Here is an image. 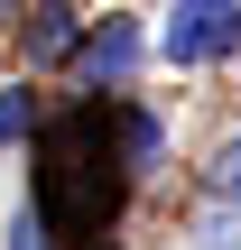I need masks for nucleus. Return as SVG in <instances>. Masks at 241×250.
<instances>
[{
    "label": "nucleus",
    "mask_w": 241,
    "mask_h": 250,
    "mask_svg": "<svg viewBox=\"0 0 241 250\" xmlns=\"http://www.w3.org/2000/svg\"><path fill=\"white\" fill-rule=\"evenodd\" d=\"M204 186H214V204H223V213H241V148L214 158V176H204Z\"/></svg>",
    "instance_id": "4"
},
{
    "label": "nucleus",
    "mask_w": 241,
    "mask_h": 250,
    "mask_svg": "<svg viewBox=\"0 0 241 250\" xmlns=\"http://www.w3.org/2000/svg\"><path fill=\"white\" fill-rule=\"evenodd\" d=\"M84 74L121 93V83L139 74V28H130V19H102V28H93V46H84Z\"/></svg>",
    "instance_id": "2"
},
{
    "label": "nucleus",
    "mask_w": 241,
    "mask_h": 250,
    "mask_svg": "<svg viewBox=\"0 0 241 250\" xmlns=\"http://www.w3.org/2000/svg\"><path fill=\"white\" fill-rule=\"evenodd\" d=\"M9 250H46V204H28V213L9 223Z\"/></svg>",
    "instance_id": "5"
},
{
    "label": "nucleus",
    "mask_w": 241,
    "mask_h": 250,
    "mask_svg": "<svg viewBox=\"0 0 241 250\" xmlns=\"http://www.w3.org/2000/svg\"><path fill=\"white\" fill-rule=\"evenodd\" d=\"M65 46H74V9H56V0L28 9V65H56Z\"/></svg>",
    "instance_id": "3"
},
{
    "label": "nucleus",
    "mask_w": 241,
    "mask_h": 250,
    "mask_svg": "<svg viewBox=\"0 0 241 250\" xmlns=\"http://www.w3.org/2000/svg\"><path fill=\"white\" fill-rule=\"evenodd\" d=\"M19 130H28V93H0V148H9Z\"/></svg>",
    "instance_id": "6"
},
{
    "label": "nucleus",
    "mask_w": 241,
    "mask_h": 250,
    "mask_svg": "<svg viewBox=\"0 0 241 250\" xmlns=\"http://www.w3.org/2000/svg\"><path fill=\"white\" fill-rule=\"evenodd\" d=\"M232 46H241V0H176L167 28H158L167 65H223Z\"/></svg>",
    "instance_id": "1"
},
{
    "label": "nucleus",
    "mask_w": 241,
    "mask_h": 250,
    "mask_svg": "<svg viewBox=\"0 0 241 250\" xmlns=\"http://www.w3.org/2000/svg\"><path fill=\"white\" fill-rule=\"evenodd\" d=\"M0 9H9V0H0Z\"/></svg>",
    "instance_id": "7"
}]
</instances>
